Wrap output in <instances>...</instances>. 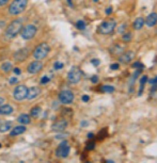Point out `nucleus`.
<instances>
[{"label":"nucleus","mask_w":157,"mask_h":163,"mask_svg":"<svg viewBox=\"0 0 157 163\" xmlns=\"http://www.w3.org/2000/svg\"><path fill=\"white\" fill-rule=\"evenodd\" d=\"M119 67H120V64L119 63H112L111 65H110V69H112V70L119 69Z\"/></svg>","instance_id":"e433bc0d"},{"label":"nucleus","mask_w":157,"mask_h":163,"mask_svg":"<svg viewBox=\"0 0 157 163\" xmlns=\"http://www.w3.org/2000/svg\"><path fill=\"white\" fill-rule=\"evenodd\" d=\"M27 131V127L24 126V125H18V126L14 127L10 130V136H18L21 134L25 133Z\"/></svg>","instance_id":"2eb2a0df"},{"label":"nucleus","mask_w":157,"mask_h":163,"mask_svg":"<svg viewBox=\"0 0 157 163\" xmlns=\"http://www.w3.org/2000/svg\"><path fill=\"white\" fill-rule=\"evenodd\" d=\"M68 126V123L67 120H57L52 124L51 126V130L55 132H63L64 130L67 128Z\"/></svg>","instance_id":"9b49d317"},{"label":"nucleus","mask_w":157,"mask_h":163,"mask_svg":"<svg viewBox=\"0 0 157 163\" xmlns=\"http://www.w3.org/2000/svg\"><path fill=\"white\" fill-rule=\"evenodd\" d=\"M87 138L89 139V140H92V139L94 138V133L93 132H89V133L87 134Z\"/></svg>","instance_id":"c03bdc74"},{"label":"nucleus","mask_w":157,"mask_h":163,"mask_svg":"<svg viewBox=\"0 0 157 163\" xmlns=\"http://www.w3.org/2000/svg\"><path fill=\"white\" fill-rule=\"evenodd\" d=\"M80 126H81V127H88V126H89V122H88V120H82V122L80 123Z\"/></svg>","instance_id":"79ce46f5"},{"label":"nucleus","mask_w":157,"mask_h":163,"mask_svg":"<svg viewBox=\"0 0 157 163\" xmlns=\"http://www.w3.org/2000/svg\"><path fill=\"white\" fill-rule=\"evenodd\" d=\"M94 147H95V143H94V142H89L88 144H87V146H86V148L88 150L94 149Z\"/></svg>","instance_id":"7c9ffc66"},{"label":"nucleus","mask_w":157,"mask_h":163,"mask_svg":"<svg viewBox=\"0 0 157 163\" xmlns=\"http://www.w3.org/2000/svg\"><path fill=\"white\" fill-rule=\"evenodd\" d=\"M41 95V88L39 86H31V88H28V95L27 99L28 100H33L35 98H38Z\"/></svg>","instance_id":"4468645a"},{"label":"nucleus","mask_w":157,"mask_h":163,"mask_svg":"<svg viewBox=\"0 0 157 163\" xmlns=\"http://www.w3.org/2000/svg\"><path fill=\"white\" fill-rule=\"evenodd\" d=\"M70 152H71V146L68 145L67 141L63 140L59 144L57 150H56V156H57L58 158H63L64 159V158H66V157H68Z\"/></svg>","instance_id":"423d86ee"},{"label":"nucleus","mask_w":157,"mask_h":163,"mask_svg":"<svg viewBox=\"0 0 157 163\" xmlns=\"http://www.w3.org/2000/svg\"><path fill=\"white\" fill-rule=\"evenodd\" d=\"M38 32V28L35 27L34 25H27L26 27H24L21 31V37L24 40H32L34 37V35L37 34Z\"/></svg>","instance_id":"6e6552de"},{"label":"nucleus","mask_w":157,"mask_h":163,"mask_svg":"<svg viewBox=\"0 0 157 163\" xmlns=\"http://www.w3.org/2000/svg\"><path fill=\"white\" fill-rule=\"evenodd\" d=\"M28 0H13V2L9 7V13L13 16L23 13L27 8Z\"/></svg>","instance_id":"f03ea898"},{"label":"nucleus","mask_w":157,"mask_h":163,"mask_svg":"<svg viewBox=\"0 0 157 163\" xmlns=\"http://www.w3.org/2000/svg\"><path fill=\"white\" fill-rule=\"evenodd\" d=\"M14 112V108L11 104H1L0 106V115H11Z\"/></svg>","instance_id":"f3484780"},{"label":"nucleus","mask_w":157,"mask_h":163,"mask_svg":"<svg viewBox=\"0 0 157 163\" xmlns=\"http://www.w3.org/2000/svg\"><path fill=\"white\" fill-rule=\"evenodd\" d=\"M29 53H30L29 48H21V49L17 50L14 53V60L16 62H24L29 57Z\"/></svg>","instance_id":"9d476101"},{"label":"nucleus","mask_w":157,"mask_h":163,"mask_svg":"<svg viewBox=\"0 0 157 163\" xmlns=\"http://www.w3.org/2000/svg\"><path fill=\"white\" fill-rule=\"evenodd\" d=\"M10 0H0V7H5Z\"/></svg>","instance_id":"37998d69"},{"label":"nucleus","mask_w":157,"mask_h":163,"mask_svg":"<svg viewBox=\"0 0 157 163\" xmlns=\"http://www.w3.org/2000/svg\"><path fill=\"white\" fill-rule=\"evenodd\" d=\"M76 27H77L78 30H84L87 27V25H86V23H84V21H81V19H80V21H78L77 24H76Z\"/></svg>","instance_id":"a878e982"},{"label":"nucleus","mask_w":157,"mask_h":163,"mask_svg":"<svg viewBox=\"0 0 157 163\" xmlns=\"http://www.w3.org/2000/svg\"><path fill=\"white\" fill-rule=\"evenodd\" d=\"M66 1H67V5H70V7L73 8V1H72V0H66Z\"/></svg>","instance_id":"49530a36"},{"label":"nucleus","mask_w":157,"mask_h":163,"mask_svg":"<svg viewBox=\"0 0 157 163\" xmlns=\"http://www.w3.org/2000/svg\"><path fill=\"white\" fill-rule=\"evenodd\" d=\"M134 29L135 30H141L144 26V18L142 17H138L136 18V21H134Z\"/></svg>","instance_id":"412c9836"},{"label":"nucleus","mask_w":157,"mask_h":163,"mask_svg":"<svg viewBox=\"0 0 157 163\" xmlns=\"http://www.w3.org/2000/svg\"><path fill=\"white\" fill-rule=\"evenodd\" d=\"M141 72H142V68H138V69H136V72H134L132 75V77H130V79H129V88H130V90H129V93H132V86L135 85V82H136V80H137V78L139 77V76L141 75Z\"/></svg>","instance_id":"6ab92c4d"},{"label":"nucleus","mask_w":157,"mask_h":163,"mask_svg":"<svg viewBox=\"0 0 157 163\" xmlns=\"http://www.w3.org/2000/svg\"><path fill=\"white\" fill-rule=\"evenodd\" d=\"M1 147H2V145H1V143H0V148H1Z\"/></svg>","instance_id":"8fccbe9b"},{"label":"nucleus","mask_w":157,"mask_h":163,"mask_svg":"<svg viewBox=\"0 0 157 163\" xmlns=\"http://www.w3.org/2000/svg\"><path fill=\"white\" fill-rule=\"evenodd\" d=\"M93 1H94V2H97V1H98V0H93Z\"/></svg>","instance_id":"09e8293b"},{"label":"nucleus","mask_w":157,"mask_h":163,"mask_svg":"<svg viewBox=\"0 0 157 163\" xmlns=\"http://www.w3.org/2000/svg\"><path fill=\"white\" fill-rule=\"evenodd\" d=\"M49 51H50V48H49V46H48V44L42 43V44H40L35 49H34L32 56H33V58L35 60L41 61V60L45 59V58L47 57L48 53H49Z\"/></svg>","instance_id":"20e7f679"},{"label":"nucleus","mask_w":157,"mask_h":163,"mask_svg":"<svg viewBox=\"0 0 157 163\" xmlns=\"http://www.w3.org/2000/svg\"><path fill=\"white\" fill-rule=\"evenodd\" d=\"M148 82L151 84V85H157V76L155 78H152V79L148 80Z\"/></svg>","instance_id":"2f4dec72"},{"label":"nucleus","mask_w":157,"mask_h":163,"mask_svg":"<svg viewBox=\"0 0 157 163\" xmlns=\"http://www.w3.org/2000/svg\"><path fill=\"white\" fill-rule=\"evenodd\" d=\"M116 27V21L114 19H108V21H105L98 26L97 32L103 35H107V34H111L114 31Z\"/></svg>","instance_id":"7ed1b4c3"},{"label":"nucleus","mask_w":157,"mask_h":163,"mask_svg":"<svg viewBox=\"0 0 157 163\" xmlns=\"http://www.w3.org/2000/svg\"><path fill=\"white\" fill-rule=\"evenodd\" d=\"M135 58V52L132 51V50H128V51H125L123 52V53H121L120 58H119V61L121 62V63H129V62H132V60H134Z\"/></svg>","instance_id":"ddd939ff"},{"label":"nucleus","mask_w":157,"mask_h":163,"mask_svg":"<svg viewBox=\"0 0 157 163\" xmlns=\"http://www.w3.org/2000/svg\"><path fill=\"white\" fill-rule=\"evenodd\" d=\"M126 27H127V26H126V24H122V26H121V27L119 28L118 32H119V33H123V32L125 31Z\"/></svg>","instance_id":"c9c22d12"},{"label":"nucleus","mask_w":157,"mask_h":163,"mask_svg":"<svg viewBox=\"0 0 157 163\" xmlns=\"http://www.w3.org/2000/svg\"><path fill=\"white\" fill-rule=\"evenodd\" d=\"M50 81V78L49 77H47V76H44V77H42L41 78V84H47L48 82Z\"/></svg>","instance_id":"c756f323"},{"label":"nucleus","mask_w":157,"mask_h":163,"mask_svg":"<svg viewBox=\"0 0 157 163\" xmlns=\"http://www.w3.org/2000/svg\"><path fill=\"white\" fill-rule=\"evenodd\" d=\"M81 100L83 102H88L90 100V96L89 95H82L81 96Z\"/></svg>","instance_id":"4c0bfd02"},{"label":"nucleus","mask_w":157,"mask_h":163,"mask_svg":"<svg viewBox=\"0 0 157 163\" xmlns=\"http://www.w3.org/2000/svg\"><path fill=\"white\" fill-rule=\"evenodd\" d=\"M12 126H13V123L11 120H7V122H2L0 124V132L1 133H5L8 132L12 129Z\"/></svg>","instance_id":"aec40b11"},{"label":"nucleus","mask_w":157,"mask_h":163,"mask_svg":"<svg viewBox=\"0 0 157 163\" xmlns=\"http://www.w3.org/2000/svg\"><path fill=\"white\" fill-rule=\"evenodd\" d=\"M42 68H43V63H41L40 61L35 60V61L31 62V63L29 64L27 70L29 74H38V72H41Z\"/></svg>","instance_id":"f8f14e48"},{"label":"nucleus","mask_w":157,"mask_h":163,"mask_svg":"<svg viewBox=\"0 0 157 163\" xmlns=\"http://www.w3.org/2000/svg\"><path fill=\"white\" fill-rule=\"evenodd\" d=\"M100 91H102L103 93H108V94H111L113 93L116 88H114L113 85H103L100 88Z\"/></svg>","instance_id":"b1692460"},{"label":"nucleus","mask_w":157,"mask_h":163,"mask_svg":"<svg viewBox=\"0 0 157 163\" xmlns=\"http://www.w3.org/2000/svg\"><path fill=\"white\" fill-rule=\"evenodd\" d=\"M28 95V88L24 84L17 85L13 91V97L17 101H21V100L27 99Z\"/></svg>","instance_id":"39448f33"},{"label":"nucleus","mask_w":157,"mask_h":163,"mask_svg":"<svg viewBox=\"0 0 157 163\" xmlns=\"http://www.w3.org/2000/svg\"><path fill=\"white\" fill-rule=\"evenodd\" d=\"M1 69H2L5 72H10L12 69H13V65H12L11 62L7 61V62H5V63H2V65H1Z\"/></svg>","instance_id":"5701e85b"},{"label":"nucleus","mask_w":157,"mask_h":163,"mask_svg":"<svg viewBox=\"0 0 157 163\" xmlns=\"http://www.w3.org/2000/svg\"><path fill=\"white\" fill-rule=\"evenodd\" d=\"M63 66H64V64L62 63V62H55L54 63V69H56V70H59V69H62L63 68Z\"/></svg>","instance_id":"bb28decb"},{"label":"nucleus","mask_w":157,"mask_h":163,"mask_svg":"<svg viewBox=\"0 0 157 163\" xmlns=\"http://www.w3.org/2000/svg\"><path fill=\"white\" fill-rule=\"evenodd\" d=\"M148 80H149L148 76H146V75L142 76V78L140 79V86H144V85H146V83L148 82Z\"/></svg>","instance_id":"cd10ccee"},{"label":"nucleus","mask_w":157,"mask_h":163,"mask_svg":"<svg viewBox=\"0 0 157 163\" xmlns=\"http://www.w3.org/2000/svg\"><path fill=\"white\" fill-rule=\"evenodd\" d=\"M74 93L70 90H64L59 94V101L63 104H71L74 101Z\"/></svg>","instance_id":"1a4fd4ad"},{"label":"nucleus","mask_w":157,"mask_h":163,"mask_svg":"<svg viewBox=\"0 0 157 163\" xmlns=\"http://www.w3.org/2000/svg\"><path fill=\"white\" fill-rule=\"evenodd\" d=\"M81 76H82L81 70H80L78 67H76V66H73L67 74V80L70 83L77 84L78 82L81 80Z\"/></svg>","instance_id":"0eeeda50"},{"label":"nucleus","mask_w":157,"mask_h":163,"mask_svg":"<svg viewBox=\"0 0 157 163\" xmlns=\"http://www.w3.org/2000/svg\"><path fill=\"white\" fill-rule=\"evenodd\" d=\"M66 136H67V134H63L61 132V134H58V136H56L55 139H56V140H60V139H61V140H65Z\"/></svg>","instance_id":"473e14b6"},{"label":"nucleus","mask_w":157,"mask_h":163,"mask_svg":"<svg viewBox=\"0 0 157 163\" xmlns=\"http://www.w3.org/2000/svg\"><path fill=\"white\" fill-rule=\"evenodd\" d=\"M144 24H146L149 28L156 26V24H157V13L156 12H153V13L149 14L148 17L144 19Z\"/></svg>","instance_id":"dca6fc26"},{"label":"nucleus","mask_w":157,"mask_h":163,"mask_svg":"<svg viewBox=\"0 0 157 163\" xmlns=\"http://www.w3.org/2000/svg\"><path fill=\"white\" fill-rule=\"evenodd\" d=\"M9 83H10V84H17V83H18V79H17V78H16V77L10 78Z\"/></svg>","instance_id":"72a5a7b5"},{"label":"nucleus","mask_w":157,"mask_h":163,"mask_svg":"<svg viewBox=\"0 0 157 163\" xmlns=\"http://www.w3.org/2000/svg\"><path fill=\"white\" fill-rule=\"evenodd\" d=\"M112 7H109V8H107V9L105 10V13H106V15H110V14L112 13Z\"/></svg>","instance_id":"58836bf2"},{"label":"nucleus","mask_w":157,"mask_h":163,"mask_svg":"<svg viewBox=\"0 0 157 163\" xmlns=\"http://www.w3.org/2000/svg\"><path fill=\"white\" fill-rule=\"evenodd\" d=\"M23 29V19L21 18H16L8 26L7 30H5V36L8 40H13L14 37L18 35V33Z\"/></svg>","instance_id":"f257e3e1"},{"label":"nucleus","mask_w":157,"mask_h":163,"mask_svg":"<svg viewBox=\"0 0 157 163\" xmlns=\"http://www.w3.org/2000/svg\"><path fill=\"white\" fill-rule=\"evenodd\" d=\"M132 39V34L130 33V32H126V33H124L123 35H122V41L125 42V43L130 42Z\"/></svg>","instance_id":"393cba45"},{"label":"nucleus","mask_w":157,"mask_h":163,"mask_svg":"<svg viewBox=\"0 0 157 163\" xmlns=\"http://www.w3.org/2000/svg\"><path fill=\"white\" fill-rule=\"evenodd\" d=\"M17 122H18L21 125H24V126L30 125L31 124V116L27 113H21V115L17 117Z\"/></svg>","instance_id":"a211bd4d"},{"label":"nucleus","mask_w":157,"mask_h":163,"mask_svg":"<svg viewBox=\"0 0 157 163\" xmlns=\"http://www.w3.org/2000/svg\"><path fill=\"white\" fill-rule=\"evenodd\" d=\"M13 70H14V74H15V75H21V68H18V67H15Z\"/></svg>","instance_id":"a19ab883"},{"label":"nucleus","mask_w":157,"mask_h":163,"mask_svg":"<svg viewBox=\"0 0 157 163\" xmlns=\"http://www.w3.org/2000/svg\"><path fill=\"white\" fill-rule=\"evenodd\" d=\"M106 163H114V161H112V160H107V161H106Z\"/></svg>","instance_id":"de8ad7c7"},{"label":"nucleus","mask_w":157,"mask_h":163,"mask_svg":"<svg viewBox=\"0 0 157 163\" xmlns=\"http://www.w3.org/2000/svg\"><path fill=\"white\" fill-rule=\"evenodd\" d=\"M3 104H5V98H3L2 96H0V106Z\"/></svg>","instance_id":"a18cd8bd"},{"label":"nucleus","mask_w":157,"mask_h":163,"mask_svg":"<svg viewBox=\"0 0 157 163\" xmlns=\"http://www.w3.org/2000/svg\"><path fill=\"white\" fill-rule=\"evenodd\" d=\"M41 113H42V108L40 106H35L31 109V111H30V116L37 118V117H39Z\"/></svg>","instance_id":"4be33fe9"},{"label":"nucleus","mask_w":157,"mask_h":163,"mask_svg":"<svg viewBox=\"0 0 157 163\" xmlns=\"http://www.w3.org/2000/svg\"><path fill=\"white\" fill-rule=\"evenodd\" d=\"M91 63L93 64L95 67H97V66H100V61L98 59H92L91 60Z\"/></svg>","instance_id":"f704fd0d"},{"label":"nucleus","mask_w":157,"mask_h":163,"mask_svg":"<svg viewBox=\"0 0 157 163\" xmlns=\"http://www.w3.org/2000/svg\"><path fill=\"white\" fill-rule=\"evenodd\" d=\"M97 81H98L97 76H95V75L92 76V77H91V82H92V83H97Z\"/></svg>","instance_id":"ea45409f"},{"label":"nucleus","mask_w":157,"mask_h":163,"mask_svg":"<svg viewBox=\"0 0 157 163\" xmlns=\"http://www.w3.org/2000/svg\"><path fill=\"white\" fill-rule=\"evenodd\" d=\"M132 68H136V69H138V68H142V69H143V67H144V65L143 64L141 63V62H135L134 64H132Z\"/></svg>","instance_id":"c85d7f7f"}]
</instances>
